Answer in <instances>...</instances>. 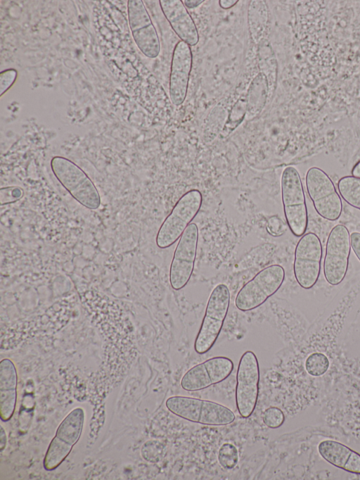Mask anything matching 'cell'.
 I'll use <instances>...</instances> for the list:
<instances>
[{
    "label": "cell",
    "mask_w": 360,
    "mask_h": 480,
    "mask_svg": "<svg viewBox=\"0 0 360 480\" xmlns=\"http://www.w3.org/2000/svg\"><path fill=\"white\" fill-rule=\"evenodd\" d=\"M165 406L179 417L203 425L225 426L236 419L233 412L220 403L189 396H171Z\"/></svg>",
    "instance_id": "cell-1"
},
{
    "label": "cell",
    "mask_w": 360,
    "mask_h": 480,
    "mask_svg": "<svg viewBox=\"0 0 360 480\" xmlns=\"http://www.w3.org/2000/svg\"><path fill=\"white\" fill-rule=\"evenodd\" d=\"M51 168L56 178L82 206L96 210L101 205V196L95 184L77 164L63 156H54Z\"/></svg>",
    "instance_id": "cell-2"
},
{
    "label": "cell",
    "mask_w": 360,
    "mask_h": 480,
    "mask_svg": "<svg viewBox=\"0 0 360 480\" xmlns=\"http://www.w3.org/2000/svg\"><path fill=\"white\" fill-rule=\"evenodd\" d=\"M281 199L287 225L295 236L304 234L308 225V212L303 184L298 170L286 167L281 178Z\"/></svg>",
    "instance_id": "cell-3"
},
{
    "label": "cell",
    "mask_w": 360,
    "mask_h": 480,
    "mask_svg": "<svg viewBox=\"0 0 360 480\" xmlns=\"http://www.w3.org/2000/svg\"><path fill=\"white\" fill-rule=\"evenodd\" d=\"M230 297L226 284H219L212 289L194 342V350L198 354L207 353L217 341L229 311Z\"/></svg>",
    "instance_id": "cell-4"
},
{
    "label": "cell",
    "mask_w": 360,
    "mask_h": 480,
    "mask_svg": "<svg viewBox=\"0 0 360 480\" xmlns=\"http://www.w3.org/2000/svg\"><path fill=\"white\" fill-rule=\"evenodd\" d=\"M202 203V195L198 189H191L181 196L158 232L155 239L158 247L169 248L180 239L200 211Z\"/></svg>",
    "instance_id": "cell-5"
},
{
    "label": "cell",
    "mask_w": 360,
    "mask_h": 480,
    "mask_svg": "<svg viewBox=\"0 0 360 480\" xmlns=\"http://www.w3.org/2000/svg\"><path fill=\"white\" fill-rule=\"evenodd\" d=\"M285 277V270L280 265L261 270L239 290L235 298L236 307L243 312L259 308L279 290Z\"/></svg>",
    "instance_id": "cell-6"
},
{
    "label": "cell",
    "mask_w": 360,
    "mask_h": 480,
    "mask_svg": "<svg viewBox=\"0 0 360 480\" xmlns=\"http://www.w3.org/2000/svg\"><path fill=\"white\" fill-rule=\"evenodd\" d=\"M305 184L307 193L316 213L323 219L335 221L342 212V203L330 177L322 169H308Z\"/></svg>",
    "instance_id": "cell-7"
},
{
    "label": "cell",
    "mask_w": 360,
    "mask_h": 480,
    "mask_svg": "<svg viewBox=\"0 0 360 480\" xmlns=\"http://www.w3.org/2000/svg\"><path fill=\"white\" fill-rule=\"evenodd\" d=\"M260 379L257 358L252 350L240 357L236 372V405L243 418L250 417L257 405Z\"/></svg>",
    "instance_id": "cell-8"
},
{
    "label": "cell",
    "mask_w": 360,
    "mask_h": 480,
    "mask_svg": "<svg viewBox=\"0 0 360 480\" xmlns=\"http://www.w3.org/2000/svg\"><path fill=\"white\" fill-rule=\"evenodd\" d=\"M351 251L350 234L343 225H335L330 230L326 246L323 274L326 282L336 286L345 279Z\"/></svg>",
    "instance_id": "cell-9"
},
{
    "label": "cell",
    "mask_w": 360,
    "mask_h": 480,
    "mask_svg": "<svg viewBox=\"0 0 360 480\" xmlns=\"http://www.w3.org/2000/svg\"><path fill=\"white\" fill-rule=\"evenodd\" d=\"M322 255L321 242L315 233L308 232L301 236L295 249L293 272L302 288L309 289L317 282Z\"/></svg>",
    "instance_id": "cell-10"
},
{
    "label": "cell",
    "mask_w": 360,
    "mask_h": 480,
    "mask_svg": "<svg viewBox=\"0 0 360 480\" xmlns=\"http://www.w3.org/2000/svg\"><path fill=\"white\" fill-rule=\"evenodd\" d=\"M198 243V228L191 223L180 237L169 268L172 288L179 291L189 282L193 272Z\"/></svg>",
    "instance_id": "cell-11"
},
{
    "label": "cell",
    "mask_w": 360,
    "mask_h": 480,
    "mask_svg": "<svg viewBox=\"0 0 360 480\" xmlns=\"http://www.w3.org/2000/svg\"><path fill=\"white\" fill-rule=\"evenodd\" d=\"M234 367L233 361L225 356L209 358L190 368L181 379L186 391H198L226 380Z\"/></svg>",
    "instance_id": "cell-12"
},
{
    "label": "cell",
    "mask_w": 360,
    "mask_h": 480,
    "mask_svg": "<svg viewBox=\"0 0 360 480\" xmlns=\"http://www.w3.org/2000/svg\"><path fill=\"white\" fill-rule=\"evenodd\" d=\"M127 11L129 27L136 46L146 56L156 58L160 51V41L143 1H128Z\"/></svg>",
    "instance_id": "cell-13"
},
{
    "label": "cell",
    "mask_w": 360,
    "mask_h": 480,
    "mask_svg": "<svg viewBox=\"0 0 360 480\" xmlns=\"http://www.w3.org/2000/svg\"><path fill=\"white\" fill-rule=\"evenodd\" d=\"M192 64L191 46L179 41L173 51L169 75V96L175 106H179L185 101Z\"/></svg>",
    "instance_id": "cell-14"
},
{
    "label": "cell",
    "mask_w": 360,
    "mask_h": 480,
    "mask_svg": "<svg viewBox=\"0 0 360 480\" xmlns=\"http://www.w3.org/2000/svg\"><path fill=\"white\" fill-rule=\"evenodd\" d=\"M162 11L170 26L180 38L190 46L199 42V34L192 17L181 0H160Z\"/></svg>",
    "instance_id": "cell-15"
},
{
    "label": "cell",
    "mask_w": 360,
    "mask_h": 480,
    "mask_svg": "<svg viewBox=\"0 0 360 480\" xmlns=\"http://www.w3.org/2000/svg\"><path fill=\"white\" fill-rule=\"evenodd\" d=\"M320 455L330 465L346 472L360 474V454L346 445L333 440L319 443Z\"/></svg>",
    "instance_id": "cell-16"
},
{
    "label": "cell",
    "mask_w": 360,
    "mask_h": 480,
    "mask_svg": "<svg viewBox=\"0 0 360 480\" xmlns=\"http://www.w3.org/2000/svg\"><path fill=\"white\" fill-rule=\"evenodd\" d=\"M268 82L263 72L258 73L251 82L247 94V114L249 118L257 115L266 104Z\"/></svg>",
    "instance_id": "cell-17"
},
{
    "label": "cell",
    "mask_w": 360,
    "mask_h": 480,
    "mask_svg": "<svg viewBox=\"0 0 360 480\" xmlns=\"http://www.w3.org/2000/svg\"><path fill=\"white\" fill-rule=\"evenodd\" d=\"M84 420L82 408L72 410L59 425L56 436L65 443L74 446L79 438Z\"/></svg>",
    "instance_id": "cell-18"
},
{
    "label": "cell",
    "mask_w": 360,
    "mask_h": 480,
    "mask_svg": "<svg viewBox=\"0 0 360 480\" xmlns=\"http://www.w3.org/2000/svg\"><path fill=\"white\" fill-rule=\"evenodd\" d=\"M338 189L340 197L347 204L360 210V178L344 176L338 180Z\"/></svg>",
    "instance_id": "cell-19"
},
{
    "label": "cell",
    "mask_w": 360,
    "mask_h": 480,
    "mask_svg": "<svg viewBox=\"0 0 360 480\" xmlns=\"http://www.w3.org/2000/svg\"><path fill=\"white\" fill-rule=\"evenodd\" d=\"M72 446L55 436L51 442L44 460V468L51 471L56 469L65 459Z\"/></svg>",
    "instance_id": "cell-20"
},
{
    "label": "cell",
    "mask_w": 360,
    "mask_h": 480,
    "mask_svg": "<svg viewBox=\"0 0 360 480\" xmlns=\"http://www.w3.org/2000/svg\"><path fill=\"white\" fill-rule=\"evenodd\" d=\"M328 357L319 352L311 353L306 359L304 367L307 373L313 377L323 375L329 368Z\"/></svg>",
    "instance_id": "cell-21"
},
{
    "label": "cell",
    "mask_w": 360,
    "mask_h": 480,
    "mask_svg": "<svg viewBox=\"0 0 360 480\" xmlns=\"http://www.w3.org/2000/svg\"><path fill=\"white\" fill-rule=\"evenodd\" d=\"M17 372L13 362L5 358L0 363V390L16 389Z\"/></svg>",
    "instance_id": "cell-22"
},
{
    "label": "cell",
    "mask_w": 360,
    "mask_h": 480,
    "mask_svg": "<svg viewBox=\"0 0 360 480\" xmlns=\"http://www.w3.org/2000/svg\"><path fill=\"white\" fill-rule=\"evenodd\" d=\"M217 460L225 470L234 469L239 461L238 448L231 443H223L218 450Z\"/></svg>",
    "instance_id": "cell-23"
},
{
    "label": "cell",
    "mask_w": 360,
    "mask_h": 480,
    "mask_svg": "<svg viewBox=\"0 0 360 480\" xmlns=\"http://www.w3.org/2000/svg\"><path fill=\"white\" fill-rule=\"evenodd\" d=\"M247 113L246 100L240 99L233 106L228 120L224 125L223 132L225 134H230L234 130L244 119Z\"/></svg>",
    "instance_id": "cell-24"
},
{
    "label": "cell",
    "mask_w": 360,
    "mask_h": 480,
    "mask_svg": "<svg viewBox=\"0 0 360 480\" xmlns=\"http://www.w3.org/2000/svg\"><path fill=\"white\" fill-rule=\"evenodd\" d=\"M17 399L16 389L0 390L1 417L8 421L13 416Z\"/></svg>",
    "instance_id": "cell-25"
},
{
    "label": "cell",
    "mask_w": 360,
    "mask_h": 480,
    "mask_svg": "<svg viewBox=\"0 0 360 480\" xmlns=\"http://www.w3.org/2000/svg\"><path fill=\"white\" fill-rule=\"evenodd\" d=\"M165 446L158 440H150L144 443L141 449L143 457L150 462H158L164 456Z\"/></svg>",
    "instance_id": "cell-26"
},
{
    "label": "cell",
    "mask_w": 360,
    "mask_h": 480,
    "mask_svg": "<svg viewBox=\"0 0 360 480\" xmlns=\"http://www.w3.org/2000/svg\"><path fill=\"white\" fill-rule=\"evenodd\" d=\"M262 421L268 428L277 429L284 423L285 415L279 408L271 406L263 412Z\"/></svg>",
    "instance_id": "cell-27"
},
{
    "label": "cell",
    "mask_w": 360,
    "mask_h": 480,
    "mask_svg": "<svg viewBox=\"0 0 360 480\" xmlns=\"http://www.w3.org/2000/svg\"><path fill=\"white\" fill-rule=\"evenodd\" d=\"M25 192L19 186H8L0 189V204L1 206L14 203L24 196Z\"/></svg>",
    "instance_id": "cell-28"
},
{
    "label": "cell",
    "mask_w": 360,
    "mask_h": 480,
    "mask_svg": "<svg viewBox=\"0 0 360 480\" xmlns=\"http://www.w3.org/2000/svg\"><path fill=\"white\" fill-rule=\"evenodd\" d=\"M266 229L269 234L274 237H278L285 232L287 226L280 217L274 215L269 217Z\"/></svg>",
    "instance_id": "cell-29"
},
{
    "label": "cell",
    "mask_w": 360,
    "mask_h": 480,
    "mask_svg": "<svg viewBox=\"0 0 360 480\" xmlns=\"http://www.w3.org/2000/svg\"><path fill=\"white\" fill-rule=\"evenodd\" d=\"M18 72L15 69H8L0 74L1 96L13 84L17 78Z\"/></svg>",
    "instance_id": "cell-30"
},
{
    "label": "cell",
    "mask_w": 360,
    "mask_h": 480,
    "mask_svg": "<svg viewBox=\"0 0 360 480\" xmlns=\"http://www.w3.org/2000/svg\"><path fill=\"white\" fill-rule=\"evenodd\" d=\"M351 248L360 261V232H354L350 234Z\"/></svg>",
    "instance_id": "cell-31"
},
{
    "label": "cell",
    "mask_w": 360,
    "mask_h": 480,
    "mask_svg": "<svg viewBox=\"0 0 360 480\" xmlns=\"http://www.w3.org/2000/svg\"><path fill=\"white\" fill-rule=\"evenodd\" d=\"M238 1L237 0H220L219 3L221 8L226 10L235 6Z\"/></svg>",
    "instance_id": "cell-32"
},
{
    "label": "cell",
    "mask_w": 360,
    "mask_h": 480,
    "mask_svg": "<svg viewBox=\"0 0 360 480\" xmlns=\"http://www.w3.org/2000/svg\"><path fill=\"white\" fill-rule=\"evenodd\" d=\"M202 2H204L203 0H184L183 1V3L186 8H188L189 9L196 8L197 6H200Z\"/></svg>",
    "instance_id": "cell-33"
},
{
    "label": "cell",
    "mask_w": 360,
    "mask_h": 480,
    "mask_svg": "<svg viewBox=\"0 0 360 480\" xmlns=\"http://www.w3.org/2000/svg\"><path fill=\"white\" fill-rule=\"evenodd\" d=\"M352 175L360 178V160L353 166Z\"/></svg>",
    "instance_id": "cell-34"
},
{
    "label": "cell",
    "mask_w": 360,
    "mask_h": 480,
    "mask_svg": "<svg viewBox=\"0 0 360 480\" xmlns=\"http://www.w3.org/2000/svg\"><path fill=\"white\" fill-rule=\"evenodd\" d=\"M1 428V450H3L4 448L6 446V434L4 431V429Z\"/></svg>",
    "instance_id": "cell-35"
}]
</instances>
